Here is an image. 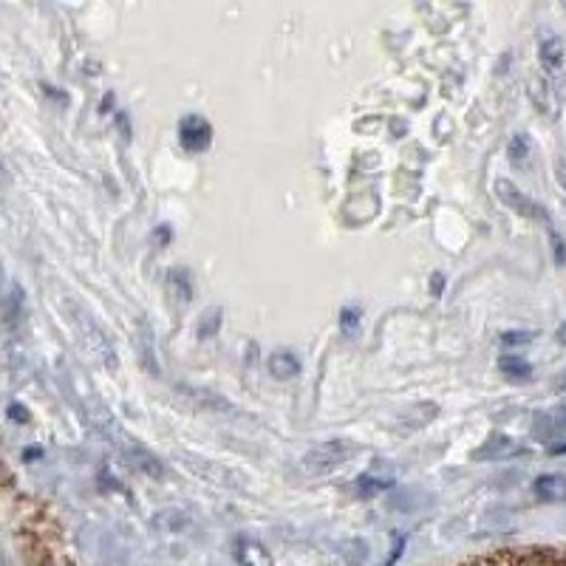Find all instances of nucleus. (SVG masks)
<instances>
[{
  "mask_svg": "<svg viewBox=\"0 0 566 566\" xmlns=\"http://www.w3.org/2000/svg\"><path fill=\"white\" fill-rule=\"evenodd\" d=\"M533 337V332H507V335H504V346H524V343H530Z\"/></svg>",
  "mask_w": 566,
  "mask_h": 566,
  "instance_id": "ddd939ff",
  "label": "nucleus"
},
{
  "mask_svg": "<svg viewBox=\"0 0 566 566\" xmlns=\"http://www.w3.org/2000/svg\"><path fill=\"white\" fill-rule=\"evenodd\" d=\"M352 457H354L352 442H326V444H317L315 451L306 453L301 468L306 470L310 476H326V473L337 470L340 464H346Z\"/></svg>",
  "mask_w": 566,
  "mask_h": 566,
  "instance_id": "f257e3e1",
  "label": "nucleus"
},
{
  "mask_svg": "<svg viewBox=\"0 0 566 566\" xmlns=\"http://www.w3.org/2000/svg\"><path fill=\"white\" fill-rule=\"evenodd\" d=\"M219 315H221L219 310H212V312H210V323H207V326H199V337H210L212 332L219 328V323H221Z\"/></svg>",
  "mask_w": 566,
  "mask_h": 566,
  "instance_id": "4468645a",
  "label": "nucleus"
},
{
  "mask_svg": "<svg viewBox=\"0 0 566 566\" xmlns=\"http://www.w3.org/2000/svg\"><path fill=\"white\" fill-rule=\"evenodd\" d=\"M558 343H564V346H566V323L560 326V332H558Z\"/></svg>",
  "mask_w": 566,
  "mask_h": 566,
  "instance_id": "f3484780",
  "label": "nucleus"
},
{
  "mask_svg": "<svg viewBox=\"0 0 566 566\" xmlns=\"http://www.w3.org/2000/svg\"><path fill=\"white\" fill-rule=\"evenodd\" d=\"M270 374L277 377V380H292L301 374V363H297L295 354L290 352H275L270 357Z\"/></svg>",
  "mask_w": 566,
  "mask_h": 566,
  "instance_id": "1a4fd4ad",
  "label": "nucleus"
},
{
  "mask_svg": "<svg viewBox=\"0 0 566 566\" xmlns=\"http://www.w3.org/2000/svg\"><path fill=\"white\" fill-rule=\"evenodd\" d=\"M235 560L241 566H272V555L258 541H235Z\"/></svg>",
  "mask_w": 566,
  "mask_h": 566,
  "instance_id": "0eeeda50",
  "label": "nucleus"
},
{
  "mask_svg": "<svg viewBox=\"0 0 566 566\" xmlns=\"http://www.w3.org/2000/svg\"><path fill=\"white\" fill-rule=\"evenodd\" d=\"M560 388H566V374H564V377H560Z\"/></svg>",
  "mask_w": 566,
  "mask_h": 566,
  "instance_id": "a211bd4d",
  "label": "nucleus"
},
{
  "mask_svg": "<svg viewBox=\"0 0 566 566\" xmlns=\"http://www.w3.org/2000/svg\"><path fill=\"white\" fill-rule=\"evenodd\" d=\"M495 193H499V199H502L504 205L510 207V210L522 212L524 219H538V221H547V224H549L547 210H544V207H541L538 201L530 199L527 193H522V190H518V187H515L510 179H499V181H495Z\"/></svg>",
  "mask_w": 566,
  "mask_h": 566,
  "instance_id": "f03ea898",
  "label": "nucleus"
},
{
  "mask_svg": "<svg viewBox=\"0 0 566 566\" xmlns=\"http://www.w3.org/2000/svg\"><path fill=\"white\" fill-rule=\"evenodd\" d=\"M535 437L544 439V442H553L555 437H564L566 433V408H555V411L541 413L533 424Z\"/></svg>",
  "mask_w": 566,
  "mask_h": 566,
  "instance_id": "39448f33",
  "label": "nucleus"
},
{
  "mask_svg": "<svg viewBox=\"0 0 566 566\" xmlns=\"http://www.w3.org/2000/svg\"><path fill=\"white\" fill-rule=\"evenodd\" d=\"M533 493L544 502L564 504L566 502V476L564 473H544L533 482Z\"/></svg>",
  "mask_w": 566,
  "mask_h": 566,
  "instance_id": "20e7f679",
  "label": "nucleus"
},
{
  "mask_svg": "<svg viewBox=\"0 0 566 566\" xmlns=\"http://www.w3.org/2000/svg\"><path fill=\"white\" fill-rule=\"evenodd\" d=\"M499 368H502L507 380H530L533 377V366L527 360H522V357H502Z\"/></svg>",
  "mask_w": 566,
  "mask_h": 566,
  "instance_id": "9d476101",
  "label": "nucleus"
},
{
  "mask_svg": "<svg viewBox=\"0 0 566 566\" xmlns=\"http://www.w3.org/2000/svg\"><path fill=\"white\" fill-rule=\"evenodd\" d=\"M538 57L544 63L547 71H560L564 69V60H566V49H564V40L560 38H547L544 43L538 45Z\"/></svg>",
  "mask_w": 566,
  "mask_h": 566,
  "instance_id": "6e6552de",
  "label": "nucleus"
},
{
  "mask_svg": "<svg viewBox=\"0 0 566 566\" xmlns=\"http://www.w3.org/2000/svg\"><path fill=\"white\" fill-rule=\"evenodd\" d=\"M45 564H49V560H45ZM49 566H52V564H49ZM60 566H71V564H69V560H63V564H60Z\"/></svg>",
  "mask_w": 566,
  "mask_h": 566,
  "instance_id": "6ab92c4d",
  "label": "nucleus"
},
{
  "mask_svg": "<svg viewBox=\"0 0 566 566\" xmlns=\"http://www.w3.org/2000/svg\"><path fill=\"white\" fill-rule=\"evenodd\" d=\"M530 156V139L527 134H518L513 136V142H510V159L518 165V161H524Z\"/></svg>",
  "mask_w": 566,
  "mask_h": 566,
  "instance_id": "f8f14e48",
  "label": "nucleus"
},
{
  "mask_svg": "<svg viewBox=\"0 0 566 566\" xmlns=\"http://www.w3.org/2000/svg\"><path fill=\"white\" fill-rule=\"evenodd\" d=\"M179 139H181V145H185L187 150H193V154L207 150L212 142L210 123H207L205 116H199V114H187L185 119L179 123Z\"/></svg>",
  "mask_w": 566,
  "mask_h": 566,
  "instance_id": "7ed1b4c3",
  "label": "nucleus"
},
{
  "mask_svg": "<svg viewBox=\"0 0 566 566\" xmlns=\"http://www.w3.org/2000/svg\"><path fill=\"white\" fill-rule=\"evenodd\" d=\"M515 453H522V448L513 442L510 437H504V433H493V437L488 439V442L479 448L473 457L476 459H510L515 457Z\"/></svg>",
  "mask_w": 566,
  "mask_h": 566,
  "instance_id": "423d86ee",
  "label": "nucleus"
},
{
  "mask_svg": "<svg viewBox=\"0 0 566 566\" xmlns=\"http://www.w3.org/2000/svg\"><path fill=\"white\" fill-rule=\"evenodd\" d=\"M130 462H134L139 470H145V473H150L154 479L161 476V464L156 462L148 451H142V448H136V451L130 453Z\"/></svg>",
  "mask_w": 566,
  "mask_h": 566,
  "instance_id": "9b49d317",
  "label": "nucleus"
},
{
  "mask_svg": "<svg viewBox=\"0 0 566 566\" xmlns=\"http://www.w3.org/2000/svg\"><path fill=\"white\" fill-rule=\"evenodd\" d=\"M340 323H343V328H348V332H352V328L357 326V310H346V312H343Z\"/></svg>",
  "mask_w": 566,
  "mask_h": 566,
  "instance_id": "dca6fc26",
  "label": "nucleus"
},
{
  "mask_svg": "<svg viewBox=\"0 0 566 566\" xmlns=\"http://www.w3.org/2000/svg\"><path fill=\"white\" fill-rule=\"evenodd\" d=\"M9 417H12L14 422H27L29 411L23 406H18V402H12V406H9Z\"/></svg>",
  "mask_w": 566,
  "mask_h": 566,
  "instance_id": "2eb2a0df",
  "label": "nucleus"
}]
</instances>
